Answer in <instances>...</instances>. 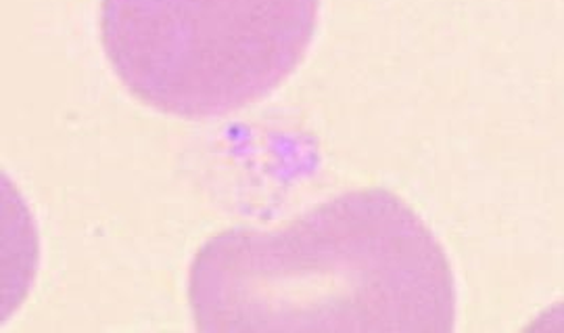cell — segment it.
<instances>
[{
    "label": "cell",
    "mask_w": 564,
    "mask_h": 333,
    "mask_svg": "<svg viewBox=\"0 0 564 333\" xmlns=\"http://www.w3.org/2000/svg\"><path fill=\"white\" fill-rule=\"evenodd\" d=\"M188 307L207 333H447L456 283L444 246L395 193H341L272 229L203 244Z\"/></svg>",
    "instance_id": "obj_1"
},
{
    "label": "cell",
    "mask_w": 564,
    "mask_h": 333,
    "mask_svg": "<svg viewBox=\"0 0 564 333\" xmlns=\"http://www.w3.org/2000/svg\"><path fill=\"white\" fill-rule=\"evenodd\" d=\"M321 0H101L105 55L144 105L223 118L274 93L303 62Z\"/></svg>",
    "instance_id": "obj_2"
}]
</instances>
